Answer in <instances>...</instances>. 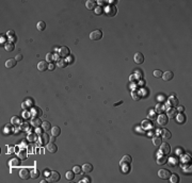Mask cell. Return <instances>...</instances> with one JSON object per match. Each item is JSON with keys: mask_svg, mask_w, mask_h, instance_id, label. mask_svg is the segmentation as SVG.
<instances>
[{"mask_svg": "<svg viewBox=\"0 0 192 183\" xmlns=\"http://www.w3.org/2000/svg\"><path fill=\"white\" fill-rule=\"evenodd\" d=\"M121 103H123V101H122V100H121L120 102H117V103H115L114 105H115V107H116V105H118V104H121Z\"/></svg>", "mask_w": 192, "mask_h": 183, "instance_id": "cell-51", "label": "cell"}, {"mask_svg": "<svg viewBox=\"0 0 192 183\" xmlns=\"http://www.w3.org/2000/svg\"><path fill=\"white\" fill-rule=\"evenodd\" d=\"M134 62L137 63V64H142V63L144 62V55L143 53H141V52H137L136 54H134Z\"/></svg>", "mask_w": 192, "mask_h": 183, "instance_id": "cell-11", "label": "cell"}, {"mask_svg": "<svg viewBox=\"0 0 192 183\" xmlns=\"http://www.w3.org/2000/svg\"><path fill=\"white\" fill-rule=\"evenodd\" d=\"M83 181H88V182H91V179H89V178H85Z\"/></svg>", "mask_w": 192, "mask_h": 183, "instance_id": "cell-52", "label": "cell"}, {"mask_svg": "<svg viewBox=\"0 0 192 183\" xmlns=\"http://www.w3.org/2000/svg\"><path fill=\"white\" fill-rule=\"evenodd\" d=\"M169 179L171 180V182H172V183H178L179 182V176L177 175V174H173V175L171 174Z\"/></svg>", "mask_w": 192, "mask_h": 183, "instance_id": "cell-29", "label": "cell"}, {"mask_svg": "<svg viewBox=\"0 0 192 183\" xmlns=\"http://www.w3.org/2000/svg\"><path fill=\"white\" fill-rule=\"evenodd\" d=\"M170 176H171V171H170L169 169H160V170L158 171V177H159L160 179L167 180V179L170 178Z\"/></svg>", "mask_w": 192, "mask_h": 183, "instance_id": "cell-7", "label": "cell"}, {"mask_svg": "<svg viewBox=\"0 0 192 183\" xmlns=\"http://www.w3.org/2000/svg\"><path fill=\"white\" fill-rule=\"evenodd\" d=\"M54 67H56V65H54V64H49V66H48V69L52 70V69H54Z\"/></svg>", "mask_w": 192, "mask_h": 183, "instance_id": "cell-48", "label": "cell"}, {"mask_svg": "<svg viewBox=\"0 0 192 183\" xmlns=\"http://www.w3.org/2000/svg\"><path fill=\"white\" fill-rule=\"evenodd\" d=\"M36 29L39 30V31H44L45 29H46V24L44 23V22H39L38 24H36Z\"/></svg>", "mask_w": 192, "mask_h": 183, "instance_id": "cell-32", "label": "cell"}, {"mask_svg": "<svg viewBox=\"0 0 192 183\" xmlns=\"http://www.w3.org/2000/svg\"><path fill=\"white\" fill-rule=\"evenodd\" d=\"M131 162H132V159H131L130 156H124V157L122 158V160H121V162H120L121 167L124 168L125 171H127L126 168H129V166H130V164H131Z\"/></svg>", "mask_w": 192, "mask_h": 183, "instance_id": "cell-1", "label": "cell"}, {"mask_svg": "<svg viewBox=\"0 0 192 183\" xmlns=\"http://www.w3.org/2000/svg\"><path fill=\"white\" fill-rule=\"evenodd\" d=\"M42 124H43V121L40 119V117H34V118L32 119V121H31V125H32L33 127H35V128L42 127Z\"/></svg>", "mask_w": 192, "mask_h": 183, "instance_id": "cell-19", "label": "cell"}, {"mask_svg": "<svg viewBox=\"0 0 192 183\" xmlns=\"http://www.w3.org/2000/svg\"><path fill=\"white\" fill-rule=\"evenodd\" d=\"M11 124L13 126H20L21 125V119L18 116H13L11 119Z\"/></svg>", "mask_w": 192, "mask_h": 183, "instance_id": "cell-23", "label": "cell"}, {"mask_svg": "<svg viewBox=\"0 0 192 183\" xmlns=\"http://www.w3.org/2000/svg\"><path fill=\"white\" fill-rule=\"evenodd\" d=\"M8 35L11 37V36H13V37H15V35H14V31H12V30H10L9 32H8Z\"/></svg>", "mask_w": 192, "mask_h": 183, "instance_id": "cell-45", "label": "cell"}, {"mask_svg": "<svg viewBox=\"0 0 192 183\" xmlns=\"http://www.w3.org/2000/svg\"><path fill=\"white\" fill-rule=\"evenodd\" d=\"M4 49L6 51H9V52H11V51H13L14 50V44L13 43H6L5 45H4Z\"/></svg>", "mask_w": 192, "mask_h": 183, "instance_id": "cell-34", "label": "cell"}, {"mask_svg": "<svg viewBox=\"0 0 192 183\" xmlns=\"http://www.w3.org/2000/svg\"><path fill=\"white\" fill-rule=\"evenodd\" d=\"M39 142L43 145V144H46V143H48V135L47 134H41V136H40V140Z\"/></svg>", "mask_w": 192, "mask_h": 183, "instance_id": "cell-33", "label": "cell"}, {"mask_svg": "<svg viewBox=\"0 0 192 183\" xmlns=\"http://www.w3.org/2000/svg\"><path fill=\"white\" fill-rule=\"evenodd\" d=\"M95 11V13H96V15H103V14L105 13V10H104V8L103 6H96V9L94 10Z\"/></svg>", "mask_w": 192, "mask_h": 183, "instance_id": "cell-36", "label": "cell"}, {"mask_svg": "<svg viewBox=\"0 0 192 183\" xmlns=\"http://www.w3.org/2000/svg\"><path fill=\"white\" fill-rule=\"evenodd\" d=\"M39 177H40V171H39L38 169H33V170L31 171V178L36 179V178H39Z\"/></svg>", "mask_w": 192, "mask_h": 183, "instance_id": "cell-38", "label": "cell"}, {"mask_svg": "<svg viewBox=\"0 0 192 183\" xmlns=\"http://www.w3.org/2000/svg\"><path fill=\"white\" fill-rule=\"evenodd\" d=\"M109 2H110V3H115L116 1H113V0H110V1H109Z\"/></svg>", "mask_w": 192, "mask_h": 183, "instance_id": "cell-53", "label": "cell"}, {"mask_svg": "<svg viewBox=\"0 0 192 183\" xmlns=\"http://www.w3.org/2000/svg\"><path fill=\"white\" fill-rule=\"evenodd\" d=\"M31 115L33 116V117H41L42 115H43V112H42V110L40 109V108H33L32 110H31Z\"/></svg>", "mask_w": 192, "mask_h": 183, "instance_id": "cell-16", "label": "cell"}, {"mask_svg": "<svg viewBox=\"0 0 192 183\" xmlns=\"http://www.w3.org/2000/svg\"><path fill=\"white\" fill-rule=\"evenodd\" d=\"M116 12H117V9H116V6L115 5H108L107 8L105 9V13L107 14V16H109V17H113V16H115L116 15Z\"/></svg>", "mask_w": 192, "mask_h": 183, "instance_id": "cell-2", "label": "cell"}, {"mask_svg": "<svg viewBox=\"0 0 192 183\" xmlns=\"http://www.w3.org/2000/svg\"><path fill=\"white\" fill-rule=\"evenodd\" d=\"M168 102H169V104H170L172 108H175V107H177V105H178V99H177V97H176L175 95L170 96Z\"/></svg>", "mask_w": 192, "mask_h": 183, "instance_id": "cell-10", "label": "cell"}, {"mask_svg": "<svg viewBox=\"0 0 192 183\" xmlns=\"http://www.w3.org/2000/svg\"><path fill=\"white\" fill-rule=\"evenodd\" d=\"M82 170L84 171V172H91L92 170H93V165L92 164H90V163H85L83 166H82Z\"/></svg>", "mask_w": 192, "mask_h": 183, "instance_id": "cell-21", "label": "cell"}, {"mask_svg": "<svg viewBox=\"0 0 192 183\" xmlns=\"http://www.w3.org/2000/svg\"><path fill=\"white\" fill-rule=\"evenodd\" d=\"M161 143H162V139H161V137L155 136V137L153 138V144H154L155 146H159V145H161Z\"/></svg>", "mask_w": 192, "mask_h": 183, "instance_id": "cell-35", "label": "cell"}, {"mask_svg": "<svg viewBox=\"0 0 192 183\" xmlns=\"http://www.w3.org/2000/svg\"><path fill=\"white\" fill-rule=\"evenodd\" d=\"M103 37V32L100 30H94L90 33V39L91 40H99Z\"/></svg>", "mask_w": 192, "mask_h": 183, "instance_id": "cell-4", "label": "cell"}, {"mask_svg": "<svg viewBox=\"0 0 192 183\" xmlns=\"http://www.w3.org/2000/svg\"><path fill=\"white\" fill-rule=\"evenodd\" d=\"M171 152V146L168 143H162L160 146V153L164 154V156H168Z\"/></svg>", "mask_w": 192, "mask_h": 183, "instance_id": "cell-5", "label": "cell"}, {"mask_svg": "<svg viewBox=\"0 0 192 183\" xmlns=\"http://www.w3.org/2000/svg\"><path fill=\"white\" fill-rule=\"evenodd\" d=\"M20 60H23V55H21V54H17L16 55V61H20Z\"/></svg>", "mask_w": 192, "mask_h": 183, "instance_id": "cell-46", "label": "cell"}, {"mask_svg": "<svg viewBox=\"0 0 192 183\" xmlns=\"http://www.w3.org/2000/svg\"><path fill=\"white\" fill-rule=\"evenodd\" d=\"M65 177H66V179H67V180H73V179L75 178V172L69 170V171H67V172H66Z\"/></svg>", "mask_w": 192, "mask_h": 183, "instance_id": "cell-37", "label": "cell"}, {"mask_svg": "<svg viewBox=\"0 0 192 183\" xmlns=\"http://www.w3.org/2000/svg\"><path fill=\"white\" fill-rule=\"evenodd\" d=\"M177 111H178V112H182L184 110H185V108L182 107V105H180V107H178V109H176Z\"/></svg>", "mask_w": 192, "mask_h": 183, "instance_id": "cell-49", "label": "cell"}, {"mask_svg": "<svg viewBox=\"0 0 192 183\" xmlns=\"http://www.w3.org/2000/svg\"><path fill=\"white\" fill-rule=\"evenodd\" d=\"M66 65H67V63H66L65 60H59L58 61V66L59 67H66Z\"/></svg>", "mask_w": 192, "mask_h": 183, "instance_id": "cell-40", "label": "cell"}, {"mask_svg": "<svg viewBox=\"0 0 192 183\" xmlns=\"http://www.w3.org/2000/svg\"><path fill=\"white\" fill-rule=\"evenodd\" d=\"M169 162H170L171 165H176V164H177V160H176L175 158H171Z\"/></svg>", "mask_w": 192, "mask_h": 183, "instance_id": "cell-43", "label": "cell"}, {"mask_svg": "<svg viewBox=\"0 0 192 183\" xmlns=\"http://www.w3.org/2000/svg\"><path fill=\"white\" fill-rule=\"evenodd\" d=\"M51 135L52 136H54V137H57V136H59L60 134H61V129H60V127H57V126H54L53 128H51Z\"/></svg>", "mask_w": 192, "mask_h": 183, "instance_id": "cell-20", "label": "cell"}, {"mask_svg": "<svg viewBox=\"0 0 192 183\" xmlns=\"http://www.w3.org/2000/svg\"><path fill=\"white\" fill-rule=\"evenodd\" d=\"M33 139H34L33 135H30V136H29V140H33Z\"/></svg>", "mask_w": 192, "mask_h": 183, "instance_id": "cell-50", "label": "cell"}, {"mask_svg": "<svg viewBox=\"0 0 192 183\" xmlns=\"http://www.w3.org/2000/svg\"><path fill=\"white\" fill-rule=\"evenodd\" d=\"M16 63H17L16 59H9L5 62V67L6 68H13V67L16 66Z\"/></svg>", "mask_w": 192, "mask_h": 183, "instance_id": "cell-18", "label": "cell"}, {"mask_svg": "<svg viewBox=\"0 0 192 183\" xmlns=\"http://www.w3.org/2000/svg\"><path fill=\"white\" fill-rule=\"evenodd\" d=\"M53 54L51 53V52H49V53H47V55H46V61L47 62H52L53 61Z\"/></svg>", "mask_w": 192, "mask_h": 183, "instance_id": "cell-41", "label": "cell"}, {"mask_svg": "<svg viewBox=\"0 0 192 183\" xmlns=\"http://www.w3.org/2000/svg\"><path fill=\"white\" fill-rule=\"evenodd\" d=\"M161 78L164 80V81H171V80L174 78V74L172 72H166L164 74H162Z\"/></svg>", "mask_w": 192, "mask_h": 183, "instance_id": "cell-15", "label": "cell"}, {"mask_svg": "<svg viewBox=\"0 0 192 183\" xmlns=\"http://www.w3.org/2000/svg\"><path fill=\"white\" fill-rule=\"evenodd\" d=\"M81 170H82V167H80V166H75V167L73 168V171H74L75 174H80Z\"/></svg>", "mask_w": 192, "mask_h": 183, "instance_id": "cell-42", "label": "cell"}, {"mask_svg": "<svg viewBox=\"0 0 192 183\" xmlns=\"http://www.w3.org/2000/svg\"><path fill=\"white\" fill-rule=\"evenodd\" d=\"M167 162H168V158H167V156H164V154H162V153L158 154V158H157V163H158L159 165H163V164H166Z\"/></svg>", "mask_w": 192, "mask_h": 183, "instance_id": "cell-13", "label": "cell"}, {"mask_svg": "<svg viewBox=\"0 0 192 183\" xmlns=\"http://www.w3.org/2000/svg\"><path fill=\"white\" fill-rule=\"evenodd\" d=\"M20 159H12L10 162H9V165L12 166V167H16V166H19L20 165Z\"/></svg>", "mask_w": 192, "mask_h": 183, "instance_id": "cell-26", "label": "cell"}, {"mask_svg": "<svg viewBox=\"0 0 192 183\" xmlns=\"http://www.w3.org/2000/svg\"><path fill=\"white\" fill-rule=\"evenodd\" d=\"M46 148H47V151H49L50 153H54V152H57V150H58V147H57V145L53 142L47 144Z\"/></svg>", "mask_w": 192, "mask_h": 183, "instance_id": "cell-14", "label": "cell"}, {"mask_svg": "<svg viewBox=\"0 0 192 183\" xmlns=\"http://www.w3.org/2000/svg\"><path fill=\"white\" fill-rule=\"evenodd\" d=\"M48 63L47 61H41L39 62V64H38V69L40 70V72H45V70L48 69Z\"/></svg>", "mask_w": 192, "mask_h": 183, "instance_id": "cell-12", "label": "cell"}, {"mask_svg": "<svg viewBox=\"0 0 192 183\" xmlns=\"http://www.w3.org/2000/svg\"><path fill=\"white\" fill-rule=\"evenodd\" d=\"M162 72L161 70H159V69H157V70H155V72L153 73V75H154V77H156V78H161L162 77Z\"/></svg>", "mask_w": 192, "mask_h": 183, "instance_id": "cell-39", "label": "cell"}, {"mask_svg": "<svg viewBox=\"0 0 192 183\" xmlns=\"http://www.w3.org/2000/svg\"><path fill=\"white\" fill-rule=\"evenodd\" d=\"M19 177L24 180L29 179V178H31V171H29L27 168H21L19 170Z\"/></svg>", "mask_w": 192, "mask_h": 183, "instance_id": "cell-6", "label": "cell"}, {"mask_svg": "<svg viewBox=\"0 0 192 183\" xmlns=\"http://www.w3.org/2000/svg\"><path fill=\"white\" fill-rule=\"evenodd\" d=\"M177 114V110L175 108H171V109H168V113H167V116L170 118V117H175Z\"/></svg>", "mask_w": 192, "mask_h": 183, "instance_id": "cell-25", "label": "cell"}, {"mask_svg": "<svg viewBox=\"0 0 192 183\" xmlns=\"http://www.w3.org/2000/svg\"><path fill=\"white\" fill-rule=\"evenodd\" d=\"M176 119H177V121H178L179 124H184L185 121H186V116H185L181 112H179L178 114H176Z\"/></svg>", "mask_w": 192, "mask_h": 183, "instance_id": "cell-24", "label": "cell"}, {"mask_svg": "<svg viewBox=\"0 0 192 183\" xmlns=\"http://www.w3.org/2000/svg\"><path fill=\"white\" fill-rule=\"evenodd\" d=\"M164 110H166V107H164V104H162V103L157 104L156 105V109H155L156 113H160V114H162L163 112H164Z\"/></svg>", "mask_w": 192, "mask_h": 183, "instance_id": "cell-27", "label": "cell"}, {"mask_svg": "<svg viewBox=\"0 0 192 183\" xmlns=\"http://www.w3.org/2000/svg\"><path fill=\"white\" fill-rule=\"evenodd\" d=\"M157 123L160 125V126H166L168 123H169V117L164 114H160L157 118Z\"/></svg>", "mask_w": 192, "mask_h": 183, "instance_id": "cell-8", "label": "cell"}, {"mask_svg": "<svg viewBox=\"0 0 192 183\" xmlns=\"http://www.w3.org/2000/svg\"><path fill=\"white\" fill-rule=\"evenodd\" d=\"M161 135H162V137L164 139H169V138H171V136H172L171 132L168 129H162L161 130Z\"/></svg>", "mask_w": 192, "mask_h": 183, "instance_id": "cell-22", "label": "cell"}, {"mask_svg": "<svg viewBox=\"0 0 192 183\" xmlns=\"http://www.w3.org/2000/svg\"><path fill=\"white\" fill-rule=\"evenodd\" d=\"M142 128H143L144 130H148L152 128V123L151 120H143L142 121Z\"/></svg>", "mask_w": 192, "mask_h": 183, "instance_id": "cell-30", "label": "cell"}, {"mask_svg": "<svg viewBox=\"0 0 192 183\" xmlns=\"http://www.w3.org/2000/svg\"><path fill=\"white\" fill-rule=\"evenodd\" d=\"M60 180V174L56 170H52L49 172L48 177H47V181L49 182H58Z\"/></svg>", "mask_w": 192, "mask_h": 183, "instance_id": "cell-3", "label": "cell"}, {"mask_svg": "<svg viewBox=\"0 0 192 183\" xmlns=\"http://www.w3.org/2000/svg\"><path fill=\"white\" fill-rule=\"evenodd\" d=\"M85 6H87L88 10H95L96 9V1L94 0H88L87 2H85Z\"/></svg>", "mask_w": 192, "mask_h": 183, "instance_id": "cell-17", "label": "cell"}, {"mask_svg": "<svg viewBox=\"0 0 192 183\" xmlns=\"http://www.w3.org/2000/svg\"><path fill=\"white\" fill-rule=\"evenodd\" d=\"M17 156H18V158H19L21 161H23V160H26V159H27L28 153H27L26 150H19V151L17 152Z\"/></svg>", "mask_w": 192, "mask_h": 183, "instance_id": "cell-28", "label": "cell"}, {"mask_svg": "<svg viewBox=\"0 0 192 183\" xmlns=\"http://www.w3.org/2000/svg\"><path fill=\"white\" fill-rule=\"evenodd\" d=\"M69 53H70V51H69V49L66 46H62L61 48H59V55H60V57L66 58V57L69 55Z\"/></svg>", "mask_w": 192, "mask_h": 183, "instance_id": "cell-9", "label": "cell"}, {"mask_svg": "<svg viewBox=\"0 0 192 183\" xmlns=\"http://www.w3.org/2000/svg\"><path fill=\"white\" fill-rule=\"evenodd\" d=\"M149 118H156V111L155 110H152L149 112Z\"/></svg>", "mask_w": 192, "mask_h": 183, "instance_id": "cell-44", "label": "cell"}, {"mask_svg": "<svg viewBox=\"0 0 192 183\" xmlns=\"http://www.w3.org/2000/svg\"><path fill=\"white\" fill-rule=\"evenodd\" d=\"M96 3H98V4H99V6H102V5H104L106 2H105V1H103V0H99V1H97Z\"/></svg>", "mask_w": 192, "mask_h": 183, "instance_id": "cell-47", "label": "cell"}, {"mask_svg": "<svg viewBox=\"0 0 192 183\" xmlns=\"http://www.w3.org/2000/svg\"><path fill=\"white\" fill-rule=\"evenodd\" d=\"M42 128H43L44 131H49V130H51V125H50L49 121H43Z\"/></svg>", "mask_w": 192, "mask_h": 183, "instance_id": "cell-31", "label": "cell"}]
</instances>
